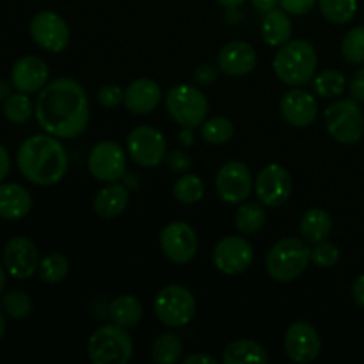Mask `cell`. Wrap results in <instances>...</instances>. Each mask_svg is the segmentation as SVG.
I'll return each mask as SVG.
<instances>
[{
	"mask_svg": "<svg viewBox=\"0 0 364 364\" xmlns=\"http://www.w3.org/2000/svg\"><path fill=\"white\" fill-rule=\"evenodd\" d=\"M178 137H180V142L183 146H192L194 144V128H181Z\"/></svg>",
	"mask_w": 364,
	"mask_h": 364,
	"instance_id": "48",
	"label": "cell"
},
{
	"mask_svg": "<svg viewBox=\"0 0 364 364\" xmlns=\"http://www.w3.org/2000/svg\"><path fill=\"white\" fill-rule=\"evenodd\" d=\"M258 64V53L247 41H230L219 50L217 66L228 77H245Z\"/></svg>",
	"mask_w": 364,
	"mask_h": 364,
	"instance_id": "20",
	"label": "cell"
},
{
	"mask_svg": "<svg viewBox=\"0 0 364 364\" xmlns=\"http://www.w3.org/2000/svg\"><path fill=\"white\" fill-rule=\"evenodd\" d=\"M348 91L355 102H364V68H359L348 82Z\"/></svg>",
	"mask_w": 364,
	"mask_h": 364,
	"instance_id": "43",
	"label": "cell"
},
{
	"mask_svg": "<svg viewBox=\"0 0 364 364\" xmlns=\"http://www.w3.org/2000/svg\"><path fill=\"white\" fill-rule=\"evenodd\" d=\"M322 16L334 25H345L358 13V0H318Z\"/></svg>",
	"mask_w": 364,
	"mask_h": 364,
	"instance_id": "32",
	"label": "cell"
},
{
	"mask_svg": "<svg viewBox=\"0 0 364 364\" xmlns=\"http://www.w3.org/2000/svg\"><path fill=\"white\" fill-rule=\"evenodd\" d=\"M345 87H347L345 75L341 71L333 70V68L323 70L322 73H318L313 78V89L322 98H338L340 95H343Z\"/></svg>",
	"mask_w": 364,
	"mask_h": 364,
	"instance_id": "35",
	"label": "cell"
},
{
	"mask_svg": "<svg viewBox=\"0 0 364 364\" xmlns=\"http://www.w3.org/2000/svg\"><path fill=\"white\" fill-rule=\"evenodd\" d=\"M11 171V156L7 153V149L0 144V183L7 178Z\"/></svg>",
	"mask_w": 364,
	"mask_h": 364,
	"instance_id": "45",
	"label": "cell"
},
{
	"mask_svg": "<svg viewBox=\"0 0 364 364\" xmlns=\"http://www.w3.org/2000/svg\"><path fill=\"white\" fill-rule=\"evenodd\" d=\"M183 363L185 364H217L219 361L208 354H191L187 355V358H183Z\"/></svg>",
	"mask_w": 364,
	"mask_h": 364,
	"instance_id": "46",
	"label": "cell"
},
{
	"mask_svg": "<svg viewBox=\"0 0 364 364\" xmlns=\"http://www.w3.org/2000/svg\"><path fill=\"white\" fill-rule=\"evenodd\" d=\"M323 123L331 137L340 144H355L364 135L363 110L354 98L331 103L323 112Z\"/></svg>",
	"mask_w": 364,
	"mask_h": 364,
	"instance_id": "8",
	"label": "cell"
},
{
	"mask_svg": "<svg viewBox=\"0 0 364 364\" xmlns=\"http://www.w3.org/2000/svg\"><path fill=\"white\" fill-rule=\"evenodd\" d=\"M98 103L105 109H116L124 103V89L117 84H105L98 89Z\"/></svg>",
	"mask_w": 364,
	"mask_h": 364,
	"instance_id": "39",
	"label": "cell"
},
{
	"mask_svg": "<svg viewBox=\"0 0 364 364\" xmlns=\"http://www.w3.org/2000/svg\"><path fill=\"white\" fill-rule=\"evenodd\" d=\"M6 267L0 265V297H2L4 290H6Z\"/></svg>",
	"mask_w": 364,
	"mask_h": 364,
	"instance_id": "51",
	"label": "cell"
},
{
	"mask_svg": "<svg viewBox=\"0 0 364 364\" xmlns=\"http://www.w3.org/2000/svg\"><path fill=\"white\" fill-rule=\"evenodd\" d=\"M198 309L194 294L183 284H167L153 301V313L169 329L185 327L192 322Z\"/></svg>",
	"mask_w": 364,
	"mask_h": 364,
	"instance_id": "6",
	"label": "cell"
},
{
	"mask_svg": "<svg viewBox=\"0 0 364 364\" xmlns=\"http://www.w3.org/2000/svg\"><path fill=\"white\" fill-rule=\"evenodd\" d=\"M291 34H294V25H291L290 16L283 7L281 9L276 7V9L263 14L262 38L267 45L279 48L284 43L290 41Z\"/></svg>",
	"mask_w": 364,
	"mask_h": 364,
	"instance_id": "24",
	"label": "cell"
},
{
	"mask_svg": "<svg viewBox=\"0 0 364 364\" xmlns=\"http://www.w3.org/2000/svg\"><path fill=\"white\" fill-rule=\"evenodd\" d=\"M167 114L181 128H199L208 117L210 103L205 92L196 85L178 84L166 95Z\"/></svg>",
	"mask_w": 364,
	"mask_h": 364,
	"instance_id": "7",
	"label": "cell"
},
{
	"mask_svg": "<svg viewBox=\"0 0 364 364\" xmlns=\"http://www.w3.org/2000/svg\"><path fill=\"white\" fill-rule=\"evenodd\" d=\"M267 208L259 201L240 203L235 212V228L244 235H255L265 226Z\"/></svg>",
	"mask_w": 364,
	"mask_h": 364,
	"instance_id": "28",
	"label": "cell"
},
{
	"mask_svg": "<svg viewBox=\"0 0 364 364\" xmlns=\"http://www.w3.org/2000/svg\"><path fill=\"white\" fill-rule=\"evenodd\" d=\"M128 203H130V191L127 185L114 181V183H107L98 194L95 196L92 201V210L102 219H116L121 213L127 210Z\"/></svg>",
	"mask_w": 364,
	"mask_h": 364,
	"instance_id": "23",
	"label": "cell"
},
{
	"mask_svg": "<svg viewBox=\"0 0 364 364\" xmlns=\"http://www.w3.org/2000/svg\"><path fill=\"white\" fill-rule=\"evenodd\" d=\"M50 70L45 60L38 55H25L14 63L11 70V84L16 91L32 95L39 92L48 84Z\"/></svg>",
	"mask_w": 364,
	"mask_h": 364,
	"instance_id": "19",
	"label": "cell"
},
{
	"mask_svg": "<svg viewBox=\"0 0 364 364\" xmlns=\"http://www.w3.org/2000/svg\"><path fill=\"white\" fill-rule=\"evenodd\" d=\"M32 196L20 183H0V219L21 220L31 213Z\"/></svg>",
	"mask_w": 364,
	"mask_h": 364,
	"instance_id": "22",
	"label": "cell"
},
{
	"mask_svg": "<svg viewBox=\"0 0 364 364\" xmlns=\"http://www.w3.org/2000/svg\"><path fill=\"white\" fill-rule=\"evenodd\" d=\"M159 242L164 256L174 265H187L198 255V233L191 224L183 220H174L164 226Z\"/></svg>",
	"mask_w": 364,
	"mask_h": 364,
	"instance_id": "11",
	"label": "cell"
},
{
	"mask_svg": "<svg viewBox=\"0 0 364 364\" xmlns=\"http://www.w3.org/2000/svg\"><path fill=\"white\" fill-rule=\"evenodd\" d=\"M2 258L7 274L18 281L31 279L38 272L39 263H41L38 247L27 237L11 238L4 247Z\"/></svg>",
	"mask_w": 364,
	"mask_h": 364,
	"instance_id": "16",
	"label": "cell"
},
{
	"mask_svg": "<svg viewBox=\"0 0 364 364\" xmlns=\"http://www.w3.org/2000/svg\"><path fill=\"white\" fill-rule=\"evenodd\" d=\"M87 169L95 180L114 183L127 176V153L116 141H100L89 151Z\"/></svg>",
	"mask_w": 364,
	"mask_h": 364,
	"instance_id": "12",
	"label": "cell"
},
{
	"mask_svg": "<svg viewBox=\"0 0 364 364\" xmlns=\"http://www.w3.org/2000/svg\"><path fill=\"white\" fill-rule=\"evenodd\" d=\"M255 188L252 173L244 162L230 160L219 169L215 176L217 196L228 205H240L247 201Z\"/></svg>",
	"mask_w": 364,
	"mask_h": 364,
	"instance_id": "15",
	"label": "cell"
},
{
	"mask_svg": "<svg viewBox=\"0 0 364 364\" xmlns=\"http://www.w3.org/2000/svg\"><path fill=\"white\" fill-rule=\"evenodd\" d=\"M299 231L308 244H318V242L327 240V237L333 231V217L323 208L308 210L302 215Z\"/></svg>",
	"mask_w": 364,
	"mask_h": 364,
	"instance_id": "25",
	"label": "cell"
},
{
	"mask_svg": "<svg viewBox=\"0 0 364 364\" xmlns=\"http://www.w3.org/2000/svg\"><path fill=\"white\" fill-rule=\"evenodd\" d=\"M212 262L220 274L238 276L255 262V247L244 237L230 235L220 238L212 251Z\"/></svg>",
	"mask_w": 364,
	"mask_h": 364,
	"instance_id": "14",
	"label": "cell"
},
{
	"mask_svg": "<svg viewBox=\"0 0 364 364\" xmlns=\"http://www.w3.org/2000/svg\"><path fill=\"white\" fill-rule=\"evenodd\" d=\"M279 110L283 119L290 127L306 128L315 123L316 116H318V103L311 92L294 87L283 95L279 102Z\"/></svg>",
	"mask_w": 364,
	"mask_h": 364,
	"instance_id": "18",
	"label": "cell"
},
{
	"mask_svg": "<svg viewBox=\"0 0 364 364\" xmlns=\"http://www.w3.org/2000/svg\"><path fill=\"white\" fill-rule=\"evenodd\" d=\"M36 103H32V100L28 98V95L18 91L16 95H11L9 98L4 102L2 114L9 123L13 124H23L34 114Z\"/></svg>",
	"mask_w": 364,
	"mask_h": 364,
	"instance_id": "33",
	"label": "cell"
},
{
	"mask_svg": "<svg viewBox=\"0 0 364 364\" xmlns=\"http://www.w3.org/2000/svg\"><path fill=\"white\" fill-rule=\"evenodd\" d=\"M341 55L350 64H364V25H358L345 34Z\"/></svg>",
	"mask_w": 364,
	"mask_h": 364,
	"instance_id": "37",
	"label": "cell"
},
{
	"mask_svg": "<svg viewBox=\"0 0 364 364\" xmlns=\"http://www.w3.org/2000/svg\"><path fill=\"white\" fill-rule=\"evenodd\" d=\"M87 355L95 364H127L134 355V340L124 327L107 323L91 334Z\"/></svg>",
	"mask_w": 364,
	"mask_h": 364,
	"instance_id": "5",
	"label": "cell"
},
{
	"mask_svg": "<svg viewBox=\"0 0 364 364\" xmlns=\"http://www.w3.org/2000/svg\"><path fill=\"white\" fill-rule=\"evenodd\" d=\"M162 89L151 78H135L124 89V107L132 114L144 116L153 112L162 102Z\"/></svg>",
	"mask_w": 364,
	"mask_h": 364,
	"instance_id": "21",
	"label": "cell"
},
{
	"mask_svg": "<svg viewBox=\"0 0 364 364\" xmlns=\"http://www.w3.org/2000/svg\"><path fill=\"white\" fill-rule=\"evenodd\" d=\"M318 57L315 46L306 39H290L279 46L272 60L276 77L290 87H301L315 78Z\"/></svg>",
	"mask_w": 364,
	"mask_h": 364,
	"instance_id": "3",
	"label": "cell"
},
{
	"mask_svg": "<svg viewBox=\"0 0 364 364\" xmlns=\"http://www.w3.org/2000/svg\"><path fill=\"white\" fill-rule=\"evenodd\" d=\"M322 350V340L318 331L306 320H297L291 323L284 334V352L288 359L297 364H308L315 361Z\"/></svg>",
	"mask_w": 364,
	"mask_h": 364,
	"instance_id": "17",
	"label": "cell"
},
{
	"mask_svg": "<svg viewBox=\"0 0 364 364\" xmlns=\"http://www.w3.org/2000/svg\"><path fill=\"white\" fill-rule=\"evenodd\" d=\"M199 128H201L203 141L212 146L228 144L235 135V124L224 116L206 117V121Z\"/></svg>",
	"mask_w": 364,
	"mask_h": 364,
	"instance_id": "31",
	"label": "cell"
},
{
	"mask_svg": "<svg viewBox=\"0 0 364 364\" xmlns=\"http://www.w3.org/2000/svg\"><path fill=\"white\" fill-rule=\"evenodd\" d=\"M71 270V263L63 252H50L39 263V279L46 284L63 283Z\"/></svg>",
	"mask_w": 364,
	"mask_h": 364,
	"instance_id": "30",
	"label": "cell"
},
{
	"mask_svg": "<svg viewBox=\"0 0 364 364\" xmlns=\"http://www.w3.org/2000/svg\"><path fill=\"white\" fill-rule=\"evenodd\" d=\"M151 359L160 364H174L183 359V340L174 333H162L151 345Z\"/></svg>",
	"mask_w": 364,
	"mask_h": 364,
	"instance_id": "29",
	"label": "cell"
},
{
	"mask_svg": "<svg viewBox=\"0 0 364 364\" xmlns=\"http://www.w3.org/2000/svg\"><path fill=\"white\" fill-rule=\"evenodd\" d=\"M127 151L137 166L153 169L166 160L167 141L160 130L148 124H141L128 134Z\"/></svg>",
	"mask_w": 364,
	"mask_h": 364,
	"instance_id": "9",
	"label": "cell"
},
{
	"mask_svg": "<svg viewBox=\"0 0 364 364\" xmlns=\"http://www.w3.org/2000/svg\"><path fill=\"white\" fill-rule=\"evenodd\" d=\"M173 194L181 205H196L201 201L205 196V183L196 174H181L176 181H174Z\"/></svg>",
	"mask_w": 364,
	"mask_h": 364,
	"instance_id": "34",
	"label": "cell"
},
{
	"mask_svg": "<svg viewBox=\"0 0 364 364\" xmlns=\"http://www.w3.org/2000/svg\"><path fill=\"white\" fill-rule=\"evenodd\" d=\"M16 164L25 180L39 187H52L66 176L70 159L59 137L45 132L31 135L21 142Z\"/></svg>",
	"mask_w": 364,
	"mask_h": 364,
	"instance_id": "2",
	"label": "cell"
},
{
	"mask_svg": "<svg viewBox=\"0 0 364 364\" xmlns=\"http://www.w3.org/2000/svg\"><path fill=\"white\" fill-rule=\"evenodd\" d=\"M352 297H354L355 304H358L361 309H364V274L354 281V287H352Z\"/></svg>",
	"mask_w": 364,
	"mask_h": 364,
	"instance_id": "44",
	"label": "cell"
},
{
	"mask_svg": "<svg viewBox=\"0 0 364 364\" xmlns=\"http://www.w3.org/2000/svg\"><path fill=\"white\" fill-rule=\"evenodd\" d=\"M291 192H294L291 174L279 164H269L256 174L255 194L265 208H281L291 198Z\"/></svg>",
	"mask_w": 364,
	"mask_h": 364,
	"instance_id": "10",
	"label": "cell"
},
{
	"mask_svg": "<svg viewBox=\"0 0 364 364\" xmlns=\"http://www.w3.org/2000/svg\"><path fill=\"white\" fill-rule=\"evenodd\" d=\"M318 0H279V6L294 16H304L315 7Z\"/></svg>",
	"mask_w": 364,
	"mask_h": 364,
	"instance_id": "41",
	"label": "cell"
},
{
	"mask_svg": "<svg viewBox=\"0 0 364 364\" xmlns=\"http://www.w3.org/2000/svg\"><path fill=\"white\" fill-rule=\"evenodd\" d=\"M0 308L9 318L25 320L32 313V299L25 291H7L0 299Z\"/></svg>",
	"mask_w": 364,
	"mask_h": 364,
	"instance_id": "36",
	"label": "cell"
},
{
	"mask_svg": "<svg viewBox=\"0 0 364 364\" xmlns=\"http://www.w3.org/2000/svg\"><path fill=\"white\" fill-rule=\"evenodd\" d=\"M142 315H144L142 302L132 294L117 295L109 304V316L112 318V322L124 327V329L139 326V322L142 320Z\"/></svg>",
	"mask_w": 364,
	"mask_h": 364,
	"instance_id": "26",
	"label": "cell"
},
{
	"mask_svg": "<svg viewBox=\"0 0 364 364\" xmlns=\"http://www.w3.org/2000/svg\"><path fill=\"white\" fill-rule=\"evenodd\" d=\"M31 38L39 48L50 53H60L68 48L71 39L66 20L55 11H39L28 25Z\"/></svg>",
	"mask_w": 364,
	"mask_h": 364,
	"instance_id": "13",
	"label": "cell"
},
{
	"mask_svg": "<svg viewBox=\"0 0 364 364\" xmlns=\"http://www.w3.org/2000/svg\"><path fill=\"white\" fill-rule=\"evenodd\" d=\"M251 4L256 11H259L262 14H265V13H269V11L276 9V7L279 6V0H251Z\"/></svg>",
	"mask_w": 364,
	"mask_h": 364,
	"instance_id": "47",
	"label": "cell"
},
{
	"mask_svg": "<svg viewBox=\"0 0 364 364\" xmlns=\"http://www.w3.org/2000/svg\"><path fill=\"white\" fill-rule=\"evenodd\" d=\"M217 78H219V70L212 66V64H201V66L196 68L194 80L199 85H212L215 84Z\"/></svg>",
	"mask_w": 364,
	"mask_h": 364,
	"instance_id": "42",
	"label": "cell"
},
{
	"mask_svg": "<svg viewBox=\"0 0 364 364\" xmlns=\"http://www.w3.org/2000/svg\"><path fill=\"white\" fill-rule=\"evenodd\" d=\"M224 364L244 363H269V354L265 347L255 340H235L223 350Z\"/></svg>",
	"mask_w": 364,
	"mask_h": 364,
	"instance_id": "27",
	"label": "cell"
},
{
	"mask_svg": "<svg viewBox=\"0 0 364 364\" xmlns=\"http://www.w3.org/2000/svg\"><path fill=\"white\" fill-rule=\"evenodd\" d=\"M34 116L39 127L53 137H78L84 134L91 119L84 85L66 77L48 82L36 98Z\"/></svg>",
	"mask_w": 364,
	"mask_h": 364,
	"instance_id": "1",
	"label": "cell"
},
{
	"mask_svg": "<svg viewBox=\"0 0 364 364\" xmlns=\"http://www.w3.org/2000/svg\"><path fill=\"white\" fill-rule=\"evenodd\" d=\"M6 329H7V322H6V313L0 309V340L4 338V334H6Z\"/></svg>",
	"mask_w": 364,
	"mask_h": 364,
	"instance_id": "52",
	"label": "cell"
},
{
	"mask_svg": "<svg viewBox=\"0 0 364 364\" xmlns=\"http://www.w3.org/2000/svg\"><path fill=\"white\" fill-rule=\"evenodd\" d=\"M164 162H166V166L169 167L173 173L185 174L191 171L192 156L188 155L187 151H183V149H171V151H167V156Z\"/></svg>",
	"mask_w": 364,
	"mask_h": 364,
	"instance_id": "40",
	"label": "cell"
},
{
	"mask_svg": "<svg viewBox=\"0 0 364 364\" xmlns=\"http://www.w3.org/2000/svg\"><path fill=\"white\" fill-rule=\"evenodd\" d=\"M217 2L223 7H226V9H237V7H240L242 4L247 2V0H217Z\"/></svg>",
	"mask_w": 364,
	"mask_h": 364,
	"instance_id": "50",
	"label": "cell"
},
{
	"mask_svg": "<svg viewBox=\"0 0 364 364\" xmlns=\"http://www.w3.org/2000/svg\"><path fill=\"white\" fill-rule=\"evenodd\" d=\"M340 249L333 242L322 240L318 244H315V247L311 249V263L320 267V269H331V267H334L340 262Z\"/></svg>",
	"mask_w": 364,
	"mask_h": 364,
	"instance_id": "38",
	"label": "cell"
},
{
	"mask_svg": "<svg viewBox=\"0 0 364 364\" xmlns=\"http://www.w3.org/2000/svg\"><path fill=\"white\" fill-rule=\"evenodd\" d=\"M311 262V249L304 238L287 237L276 242L265 256V270L277 283L299 279Z\"/></svg>",
	"mask_w": 364,
	"mask_h": 364,
	"instance_id": "4",
	"label": "cell"
},
{
	"mask_svg": "<svg viewBox=\"0 0 364 364\" xmlns=\"http://www.w3.org/2000/svg\"><path fill=\"white\" fill-rule=\"evenodd\" d=\"M11 95H13V84L0 78V102H6Z\"/></svg>",
	"mask_w": 364,
	"mask_h": 364,
	"instance_id": "49",
	"label": "cell"
}]
</instances>
